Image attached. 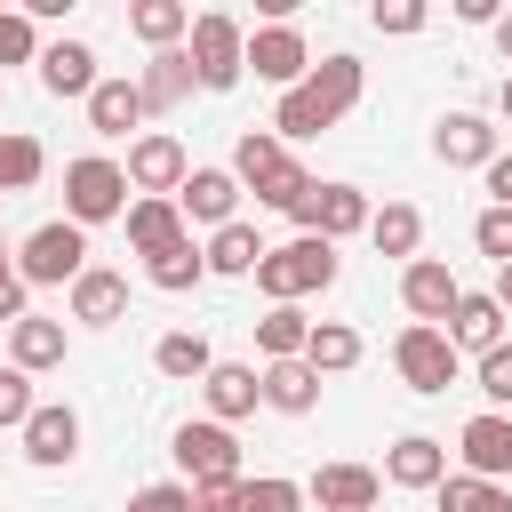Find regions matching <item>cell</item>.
Returning <instances> with one entry per match:
<instances>
[{"label": "cell", "instance_id": "cell-23", "mask_svg": "<svg viewBox=\"0 0 512 512\" xmlns=\"http://www.w3.org/2000/svg\"><path fill=\"white\" fill-rule=\"evenodd\" d=\"M192 224H184V208H176V192H136L128 200V248L136 256H152V248H168V240H184Z\"/></svg>", "mask_w": 512, "mask_h": 512}, {"label": "cell", "instance_id": "cell-10", "mask_svg": "<svg viewBox=\"0 0 512 512\" xmlns=\"http://www.w3.org/2000/svg\"><path fill=\"white\" fill-rule=\"evenodd\" d=\"M296 224L304 232H328V240H352V232H368V192L360 184H312L296 200Z\"/></svg>", "mask_w": 512, "mask_h": 512}, {"label": "cell", "instance_id": "cell-31", "mask_svg": "<svg viewBox=\"0 0 512 512\" xmlns=\"http://www.w3.org/2000/svg\"><path fill=\"white\" fill-rule=\"evenodd\" d=\"M432 496H440V512H512V496L496 488V472H440L432 480Z\"/></svg>", "mask_w": 512, "mask_h": 512}, {"label": "cell", "instance_id": "cell-15", "mask_svg": "<svg viewBox=\"0 0 512 512\" xmlns=\"http://www.w3.org/2000/svg\"><path fill=\"white\" fill-rule=\"evenodd\" d=\"M184 144L168 136V128H152V136H128V184L136 192H176L184 184Z\"/></svg>", "mask_w": 512, "mask_h": 512}, {"label": "cell", "instance_id": "cell-5", "mask_svg": "<svg viewBox=\"0 0 512 512\" xmlns=\"http://www.w3.org/2000/svg\"><path fill=\"white\" fill-rule=\"evenodd\" d=\"M80 264H88V224H80V216H56V224L24 232V248H16V272H24L32 288H72Z\"/></svg>", "mask_w": 512, "mask_h": 512}, {"label": "cell", "instance_id": "cell-44", "mask_svg": "<svg viewBox=\"0 0 512 512\" xmlns=\"http://www.w3.org/2000/svg\"><path fill=\"white\" fill-rule=\"evenodd\" d=\"M24 288H32V280H24V272H8V280H0V328H8V320H16V312H32V304H24Z\"/></svg>", "mask_w": 512, "mask_h": 512}, {"label": "cell", "instance_id": "cell-54", "mask_svg": "<svg viewBox=\"0 0 512 512\" xmlns=\"http://www.w3.org/2000/svg\"><path fill=\"white\" fill-rule=\"evenodd\" d=\"M120 8H128V0H120Z\"/></svg>", "mask_w": 512, "mask_h": 512}, {"label": "cell", "instance_id": "cell-34", "mask_svg": "<svg viewBox=\"0 0 512 512\" xmlns=\"http://www.w3.org/2000/svg\"><path fill=\"white\" fill-rule=\"evenodd\" d=\"M48 176V152H40V136H24V128H0V192H32Z\"/></svg>", "mask_w": 512, "mask_h": 512}, {"label": "cell", "instance_id": "cell-30", "mask_svg": "<svg viewBox=\"0 0 512 512\" xmlns=\"http://www.w3.org/2000/svg\"><path fill=\"white\" fill-rule=\"evenodd\" d=\"M208 360H216V344H208L200 328H168V336L152 344V368H160L168 384H200V376H208Z\"/></svg>", "mask_w": 512, "mask_h": 512}, {"label": "cell", "instance_id": "cell-19", "mask_svg": "<svg viewBox=\"0 0 512 512\" xmlns=\"http://www.w3.org/2000/svg\"><path fill=\"white\" fill-rule=\"evenodd\" d=\"M504 296L496 288H464L456 296V312H448V336H456V352H488V344H504Z\"/></svg>", "mask_w": 512, "mask_h": 512}, {"label": "cell", "instance_id": "cell-49", "mask_svg": "<svg viewBox=\"0 0 512 512\" xmlns=\"http://www.w3.org/2000/svg\"><path fill=\"white\" fill-rule=\"evenodd\" d=\"M488 32H496V56H504V64H512V8H504V16H496V24H488Z\"/></svg>", "mask_w": 512, "mask_h": 512}, {"label": "cell", "instance_id": "cell-36", "mask_svg": "<svg viewBox=\"0 0 512 512\" xmlns=\"http://www.w3.org/2000/svg\"><path fill=\"white\" fill-rule=\"evenodd\" d=\"M248 192H256V208H280V216H296V200L312 192V176H304V168H296V160L280 152V160H272V168H264V176L248 184Z\"/></svg>", "mask_w": 512, "mask_h": 512}, {"label": "cell", "instance_id": "cell-51", "mask_svg": "<svg viewBox=\"0 0 512 512\" xmlns=\"http://www.w3.org/2000/svg\"><path fill=\"white\" fill-rule=\"evenodd\" d=\"M496 112H504V120H512V72H504V88H496Z\"/></svg>", "mask_w": 512, "mask_h": 512}, {"label": "cell", "instance_id": "cell-21", "mask_svg": "<svg viewBox=\"0 0 512 512\" xmlns=\"http://www.w3.org/2000/svg\"><path fill=\"white\" fill-rule=\"evenodd\" d=\"M304 488H312L320 512H368V504L384 496V472H368V464H320Z\"/></svg>", "mask_w": 512, "mask_h": 512}, {"label": "cell", "instance_id": "cell-32", "mask_svg": "<svg viewBox=\"0 0 512 512\" xmlns=\"http://www.w3.org/2000/svg\"><path fill=\"white\" fill-rule=\"evenodd\" d=\"M304 360H312L320 376H344V368H360V328H352V320H312V336H304Z\"/></svg>", "mask_w": 512, "mask_h": 512}, {"label": "cell", "instance_id": "cell-4", "mask_svg": "<svg viewBox=\"0 0 512 512\" xmlns=\"http://www.w3.org/2000/svg\"><path fill=\"white\" fill-rule=\"evenodd\" d=\"M128 160H104V152H88V160H72L64 168V216H80V224H112V216H128Z\"/></svg>", "mask_w": 512, "mask_h": 512}, {"label": "cell", "instance_id": "cell-1", "mask_svg": "<svg viewBox=\"0 0 512 512\" xmlns=\"http://www.w3.org/2000/svg\"><path fill=\"white\" fill-rule=\"evenodd\" d=\"M360 96H368V64H360V56H320L304 80L280 88L272 128H280V136H320V128H336Z\"/></svg>", "mask_w": 512, "mask_h": 512}, {"label": "cell", "instance_id": "cell-27", "mask_svg": "<svg viewBox=\"0 0 512 512\" xmlns=\"http://www.w3.org/2000/svg\"><path fill=\"white\" fill-rule=\"evenodd\" d=\"M256 256H264L256 224H240V216L208 224V272H216V280H248V272H256Z\"/></svg>", "mask_w": 512, "mask_h": 512}, {"label": "cell", "instance_id": "cell-22", "mask_svg": "<svg viewBox=\"0 0 512 512\" xmlns=\"http://www.w3.org/2000/svg\"><path fill=\"white\" fill-rule=\"evenodd\" d=\"M456 456L472 464V472H512V408H480L464 432H456Z\"/></svg>", "mask_w": 512, "mask_h": 512}, {"label": "cell", "instance_id": "cell-47", "mask_svg": "<svg viewBox=\"0 0 512 512\" xmlns=\"http://www.w3.org/2000/svg\"><path fill=\"white\" fill-rule=\"evenodd\" d=\"M16 8H32V16H72L80 0H16Z\"/></svg>", "mask_w": 512, "mask_h": 512}, {"label": "cell", "instance_id": "cell-20", "mask_svg": "<svg viewBox=\"0 0 512 512\" xmlns=\"http://www.w3.org/2000/svg\"><path fill=\"white\" fill-rule=\"evenodd\" d=\"M264 408H280V416H312V408H320V368H312L304 352L264 360Z\"/></svg>", "mask_w": 512, "mask_h": 512}, {"label": "cell", "instance_id": "cell-38", "mask_svg": "<svg viewBox=\"0 0 512 512\" xmlns=\"http://www.w3.org/2000/svg\"><path fill=\"white\" fill-rule=\"evenodd\" d=\"M480 368H472V384H480V400L488 408H512V344H488V352H472Z\"/></svg>", "mask_w": 512, "mask_h": 512}, {"label": "cell", "instance_id": "cell-14", "mask_svg": "<svg viewBox=\"0 0 512 512\" xmlns=\"http://www.w3.org/2000/svg\"><path fill=\"white\" fill-rule=\"evenodd\" d=\"M200 400H208V416L240 424V416H256V400H264V368H248V360H208Z\"/></svg>", "mask_w": 512, "mask_h": 512}, {"label": "cell", "instance_id": "cell-37", "mask_svg": "<svg viewBox=\"0 0 512 512\" xmlns=\"http://www.w3.org/2000/svg\"><path fill=\"white\" fill-rule=\"evenodd\" d=\"M296 504H312V488H296V480H232V512H296Z\"/></svg>", "mask_w": 512, "mask_h": 512}, {"label": "cell", "instance_id": "cell-48", "mask_svg": "<svg viewBox=\"0 0 512 512\" xmlns=\"http://www.w3.org/2000/svg\"><path fill=\"white\" fill-rule=\"evenodd\" d=\"M296 8H304V0H256V16H264V24H280V16H296Z\"/></svg>", "mask_w": 512, "mask_h": 512}, {"label": "cell", "instance_id": "cell-11", "mask_svg": "<svg viewBox=\"0 0 512 512\" xmlns=\"http://www.w3.org/2000/svg\"><path fill=\"white\" fill-rule=\"evenodd\" d=\"M432 160H440V168H488V160H496V120H480V112H440Z\"/></svg>", "mask_w": 512, "mask_h": 512}, {"label": "cell", "instance_id": "cell-17", "mask_svg": "<svg viewBox=\"0 0 512 512\" xmlns=\"http://www.w3.org/2000/svg\"><path fill=\"white\" fill-rule=\"evenodd\" d=\"M440 472H448V440H432V432H400L392 456H384V480L408 488V496H432Z\"/></svg>", "mask_w": 512, "mask_h": 512}, {"label": "cell", "instance_id": "cell-28", "mask_svg": "<svg viewBox=\"0 0 512 512\" xmlns=\"http://www.w3.org/2000/svg\"><path fill=\"white\" fill-rule=\"evenodd\" d=\"M368 240H376V256H416V248H424V208H416V200L368 208Z\"/></svg>", "mask_w": 512, "mask_h": 512}, {"label": "cell", "instance_id": "cell-9", "mask_svg": "<svg viewBox=\"0 0 512 512\" xmlns=\"http://www.w3.org/2000/svg\"><path fill=\"white\" fill-rule=\"evenodd\" d=\"M16 440H24V456H32L40 472H56V464L80 456V416H72L64 400H32V416L16 424Z\"/></svg>", "mask_w": 512, "mask_h": 512}, {"label": "cell", "instance_id": "cell-43", "mask_svg": "<svg viewBox=\"0 0 512 512\" xmlns=\"http://www.w3.org/2000/svg\"><path fill=\"white\" fill-rule=\"evenodd\" d=\"M136 504H192V480H152L136 488Z\"/></svg>", "mask_w": 512, "mask_h": 512}, {"label": "cell", "instance_id": "cell-7", "mask_svg": "<svg viewBox=\"0 0 512 512\" xmlns=\"http://www.w3.org/2000/svg\"><path fill=\"white\" fill-rule=\"evenodd\" d=\"M168 456L184 464V480H232V472H240V440H232L224 416H192V424H176Z\"/></svg>", "mask_w": 512, "mask_h": 512}, {"label": "cell", "instance_id": "cell-8", "mask_svg": "<svg viewBox=\"0 0 512 512\" xmlns=\"http://www.w3.org/2000/svg\"><path fill=\"white\" fill-rule=\"evenodd\" d=\"M248 72H256V80H272V88H288V80H304V72H312V48H304L296 16H280V24H256V32H248Z\"/></svg>", "mask_w": 512, "mask_h": 512}, {"label": "cell", "instance_id": "cell-52", "mask_svg": "<svg viewBox=\"0 0 512 512\" xmlns=\"http://www.w3.org/2000/svg\"><path fill=\"white\" fill-rule=\"evenodd\" d=\"M8 272H16V248H8V232H0V280H8Z\"/></svg>", "mask_w": 512, "mask_h": 512}, {"label": "cell", "instance_id": "cell-26", "mask_svg": "<svg viewBox=\"0 0 512 512\" xmlns=\"http://www.w3.org/2000/svg\"><path fill=\"white\" fill-rule=\"evenodd\" d=\"M80 104H88V128H96V136H128V128H136V120L152 112L136 80H96V88H88Z\"/></svg>", "mask_w": 512, "mask_h": 512}, {"label": "cell", "instance_id": "cell-35", "mask_svg": "<svg viewBox=\"0 0 512 512\" xmlns=\"http://www.w3.org/2000/svg\"><path fill=\"white\" fill-rule=\"evenodd\" d=\"M304 336H312V320L296 312V296H272V312L256 320V352L280 360V352H304Z\"/></svg>", "mask_w": 512, "mask_h": 512}, {"label": "cell", "instance_id": "cell-40", "mask_svg": "<svg viewBox=\"0 0 512 512\" xmlns=\"http://www.w3.org/2000/svg\"><path fill=\"white\" fill-rule=\"evenodd\" d=\"M472 248H480V256H496V264L512 256V200H488V208H480V224H472Z\"/></svg>", "mask_w": 512, "mask_h": 512}, {"label": "cell", "instance_id": "cell-29", "mask_svg": "<svg viewBox=\"0 0 512 512\" xmlns=\"http://www.w3.org/2000/svg\"><path fill=\"white\" fill-rule=\"evenodd\" d=\"M144 280H152V288H168V296H184V288H200V280H208V248H192V232H184V240H168V248H152V256H144Z\"/></svg>", "mask_w": 512, "mask_h": 512}, {"label": "cell", "instance_id": "cell-16", "mask_svg": "<svg viewBox=\"0 0 512 512\" xmlns=\"http://www.w3.org/2000/svg\"><path fill=\"white\" fill-rule=\"evenodd\" d=\"M456 296H464V280H456L440 256H408V272H400V304H408L416 320H448Z\"/></svg>", "mask_w": 512, "mask_h": 512}, {"label": "cell", "instance_id": "cell-46", "mask_svg": "<svg viewBox=\"0 0 512 512\" xmlns=\"http://www.w3.org/2000/svg\"><path fill=\"white\" fill-rule=\"evenodd\" d=\"M456 16H464V24H496V16H504V0H456Z\"/></svg>", "mask_w": 512, "mask_h": 512}, {"label": "cell", "instance_id": "cell-41", "mask_svg": "<svg viewBox=\"0 0 512 512\" xmlns=\"http://www.w3.org/2000/svg\"><path fill=\"white\" fill-rule=\"evenodd\" d=\"M424 16H432V0H368V24H376V32H392V40L424 32Z\"/></svg>", "mask_w": 512, "mask_h": 512}, {"label": "cell", "instance_id": "cell-33", "mask_svg": "<svg viewBox=\"0 0 512 512\" xmlns=\"http://www.w3.org/2000/svg\"><path fill=\"white\" fill-rule=\"evenodd\" d=\"M128 32H136L144 48H168V40L192 32V8H184V0H128Z\"/></svg>", "mask_w": 512, "mask_h": 512}, {"label": "cell", "instance_id": "cell-45", "mask_svg": "<svg viewBox=\"0 0 512 512\" xmlns=\"http://www.w3.org/2000/svg\"><path fill=\"white\" fill-rule=\"evenodd\" d=\"M480 176H488V200H512V152H496Z\"/></svg>", "mask_w": 512, "mask_h": 512}, {"label": "cell", "instance_id": "cell-2", "mask_svg": "<svg viewBox=\"0 0 512 512\" xmlns=\"http://www.w3.org/2000/svg\"><path fill=\"white\" fill-rule=\"evenodd\" d=\"M264 296H320L328 280H336V240L328 232H296V240H280V248H264L256 256V272H248Z\"/></svg>", "mask_w": 512, "mask_h": 512}, {"label": "cell", "instance_id": "cell-18", "mask_svg": "<svg viewBox=\"0 0 512 512\" xmlns=\"http://www.w3.org/2000/svg\"><path fill=\"white\" fill-rule=\"evenodd\" d=\"M136 88H144V104H152V112H176V104L200 88V72H192V48H184V40L152 48V64L136 72Z\"/></svg>", "mask_w": 512, "mask_h": 512}, {"label": "cell", "instance_id": "cell-53", "mask_svg": "<svg viewBox=\"0 0 512 512\" xmlns=\"http://www.w3.org/2000/svg\"><path fill=\"white\" fill-rule=\"evenodd\" d=\"M0 8H16V0H0Z\"/></svg>", "mask_w": 512, "mask_h": 512}, {"label": "cell", "instance_id": "cell-13", "mask_svg": "<svg viewBox=\"0 0 512 512\" xmlns=\"http://www.w3.org/2000/svg\"><path fill=\"white\" fill-rule=\"evenodd\" d=\"M72 320H80V328H120V320H128V272L80 264V272H72Z\"/></svg>", "mask_w": 512, "mask_h": 512}, {"label": "cell", "instance_id": "cell-12", "mask_svg": "<svg viewBox=\"0 0 512 512\" xmlns=\"http://www.w3.org/2000/svg\"><path fill=\"white\" fill-rule=\"evenodd\" d=\"M176 208H184V224H224V216H240V168H184Z\"/></svg>", "mask_w": 512, "mask_h": 512}, {"label": "cell", "instance_id": "cell-50", "mask_svg": "<svg viewBox=\"0 0 512 512\" xmlns=\"http://www.w3.org/2000/svg\"><path fill=\"white\" fill-rule=\"evenodd\" d=\"M496 296H504V304H512V256H504V264H496Z\"/></svg>", "mask_w": 512, "mask_h": 512}, {"label": "cell", "instance_id": "cell-39", "mask_svg": "<svg viewBox=\"0 0 512 512\" xmlns=\"http://www.w3.org/2000/svg\"><path fill=\"white\" fill-rule=\"evenodd\" d=\"M0 64H40V32H32V8H0Z\"/></svg>", "mask_w": 512, "mask_h": 512}, {"label": "cell", "instance_id": "cell-6", "mask_svg": "<svg viewBox=\"0 0 512 512\" xmlns=\"http://www.w3.org/2000/svg\"><path fill=\"white\" fill-rule=\"evenodd\" d=\"M184 48H192V72H200V88H240V72H248V32L224 16V8H208V16H192V32H184Z\"/></svg>", "mask_w": 512, "mask_h": 512}, {"label": "cell", "instance_id": "cell-24", "mask_svg": "<svg viewBox=\"0 0 512 512\" xmlns=\"http://www.w3.org/2000/svg\"><path fill=\"white\" fill-rule=\"evenodd\" d=\"M64 352H72V336H64V320H40V312H16V320H8V360H24L32 376H48V368H64Z\"/></svg>", "mask_w": 512, "mask_h": 512}, {"label": "cell", "instance_id": "cell-3", "mask_svg": "<svg viewBox=\"0 0 512 512\" xmlns=\"http://www.w3.org/2000/svg\"><path fill=\"white\" fill-rule=\"evenodd\" d=\"M392 368H400V384H408V392H424V400H440V392L456 384V368H464V352H456V336H448V320H408V328L392 336Z\"/></svg>", "mask_w": 512, "mask_h": 512}, {"label": "cell", "instance_id": "cell-25", "mask_svg": "<svg viewBox=\"0 0 512 512\" xmlns=\"http://www.w3.org/2000/svg\"><path fill=\"white\" fill-rule=\"evenodd\" d=\"M104 72H96V48L88 40H48L40 48V88L48 96H88Z\"/></svg>", "mask_w": 512, "mask_h": 512}, {"label": "cell", "instance_id": "cell-42", "mask_svg": "<svg viewBox=\"0 0 512 512\" xmlns=\"http://www.w3.org/2000/svg\"><path fill=\"white\" fill-rule=\"evenodd\" d=\"M24 416H32V368L8 360V368H0V432H16Z\"/></svg>", "mask_w": 512, "mask_h": 512}]
</instances>
